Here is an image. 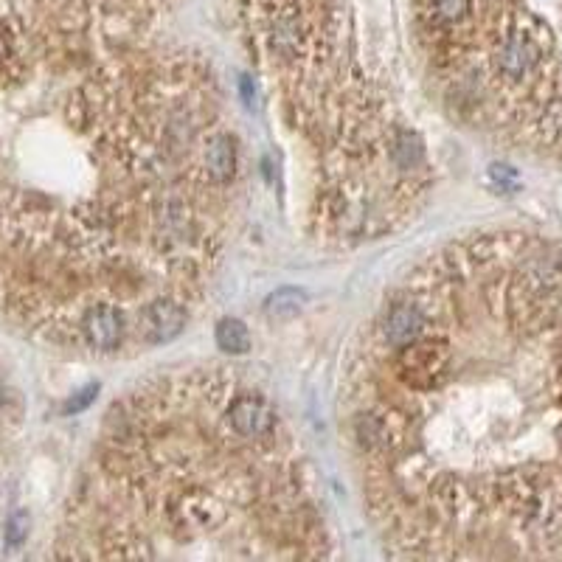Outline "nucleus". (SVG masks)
I'll return each instance as SVG.
<instances>
[{"label": "nucleus", "instance_id": "nucleus-1", "mask_svg": "<svg viewBox=\"0 0 562 562\" xmlns=\"http://www.w3.org/2000/svg\"><path fill=\"white\" fill-rule=\"evenodd\" d=\"M149 15L0 9V315L45 341H175L239 214L225 90Z\"/></svg>", "mask_w": 562, "mask_h": 562}, {"label": "nucleus", "instance_id": "nucleus-2", "mask_svg": "<svg viewBox=\"0 0 562 562\" xmlns=\"http://www.w3.org/2000/svg\"><path fill=\"white\" fill-rule=\"evenodd\" d=\"M343 433L402 560L562 546V251L478 231L422 256L360 332Z\"/></svg>", "mask_w": 562, "mask_h": 562}, {"label": "nucleus", "instance_id": "nucleus-3", "mask_svg": "<svg viewBox=\"0 0 562 562\" xmlns=\"http://www.w3.org/2000/svg\"><path fill=\"white\" fill-rule=\"evenodd\" d=\"M315 475L242 369L147 377L104 416L57 540L74 560H326Z\"/></svg>", "mask_w": 562, "mask_h": 562}, {"label": "nucleus", "instance_id": "nucleus-4", "mask_svg": "<svg viewBox=\"0 0 562 562\" xmlns=\"http://www.w3.org/2000/svg\"><path fill=\"white\" fill-rule=\"evenodd\" d=\"M217 346L231 352V355H242L248 352L251 346V335H248V326L237 321V318H225L217 326Z\"/></svg>", "mask_w": 562, "mask_h": 562}, {"label": "nucleus", "instance_id": "nucleus-5", "mask_svg": "<svg viewBox=\"0 0 562 562\" xmlns=\"http://www.w3.org/2000/svg\"><path fill=\"white\" fill-rule=\"evenodd\" d=\"M26 529H29V518H26L23 512L12 515L9 523H6V546L9 548L20 546V543L26 540Z\"/></svg>", "mask_w": 562, "mask_h": 562}, {"label": "nucleus", "instance_id": "nucleus-6", "mask_svg": "<svg viewBox=\"0 0 562 562\" xmlns=\"http://www.w3.org/2000/svg\"><path fill=\"white\" fill-rule=\"evenodd\" d=\"M93 391H96V388H88V391H82V397H79V400H76V402H71V405H68V411H71V414H76V411H82V408H85V405H88V402L93 400Z\"/></svg>", "mask_w": 562, "mask_h": 562}, {"label": "nucleus", "instance_id": "nucleus-7", "mask_svg": "<svg viewBox=\"0 0 562 562\" xmlns=\"http://www.w3.org/2000/svg\"><path fill=\"white\" fill-rule=\"evenodd\" d=\"M3 408H6V385L0 380V414H3Z\"/></svg>", "mask_w": 562, "mask_h": 562}]
</instances>
